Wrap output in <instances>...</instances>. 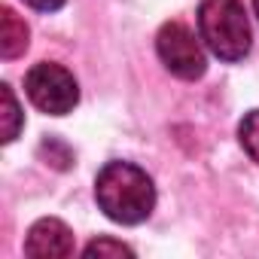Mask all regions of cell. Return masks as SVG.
<instances>
[{
    "instance_id": "obj_1",
    "label": "cell",
    "mask_w": 259,
    "mask_h": 259,
    "mask_svg": "<svg viewBox=\"0 0 259 259\" xmlns=\"http://www.w3.org/2000/svg\"><path fill=\"white\" fill-rule=\"evenodd\" d=\"M95 201L113 223L138 226L156 207V186L132 162H107L95 177Z\"/></svg>"
},
{
    "instance_id": "obj_7",
    "label": "cell",
    "mask_w": 259,
    "mask_h": 259,
    "mask_svg": "<svg viewBox=\"0 0 259 259\" xmlns=\"http://www.w3.org/2000/svg\"><path fill=\"white\" fill-rule=\"evenodd\" d=\"M0 95H4V144H13L19 138V132H22L25 116H22V107H19L16 95H13V89L7 82L0 85Z\"/></svg>"
},
{
    "instance_id": "obj_2",
    "label": "cell",
    "mask_w": 259,
    "mask_h": 259,
    "mask_svg": "<svg viewBox=\"0 0 259 259\" xmlns=\"http://www.w3.org/2000/svg\"><path fill=\"white\" fill-rule=\"evenodd\" d=\"M198 37L220 61H241L253 43L244 4L241 0H201Z\"/></svg>"
},
{
    "instance_id": "obj_11",
    "label": "cell",
    "mask_w": 259,
    "mask_h": 259,
    "mask_svg": "<svg viewBox=\"0 0 259 259\" xmlns=\"http://www.w3.org/2000/svg\"><path fill=\"white\" fill-rule=\"evenodd\" d=\"M253 10H256V16H259V0H253Z\"/></svg>"
},
{
    "instance_id": "obj_4",
    "label": "cell",
    "mask_w": 259,
    "mask_h": 259,
    "mask_svg": "<svg viewBox=\"0 0 259 259\" xmlns=\"http://www.w3.org/2000/svg\"><path fill=\"white\" fill-rule=\"evenodd\" d=\"M156 52L162 64L180 79H201L207 70V58L195 34L183 22H165L156 34Z\"/></svg>"
},
{
    "instance_id": "obj_8",
    "label": "cell",
    "mask_w": 259,
    "mask_h": 259,
    "mask_svg": "<svg viewBox=\"0 0 259 259\" xmlns=\"http://www.w3.org/2000/svg\"><path fill=\"white\" fill-rule=\"evenodd\" d=\"M238 141H241L244 153L253 162H259V110H250L241 119V125H238Z\"/></svg>"
},
{
    "instance_id": "obj_9",
    "label": "cell",
    "mask_w": 259,
    "mask_h": 259,
    "mask_svg": "<svg viewBox=\"0 0 259 259\" xmlns=\"http://www.w3.org/2000/svg\"><path fill=\"white\" fill-rule=\"evenodd\" d=\"M89 259L92 256H135V250L128 247V244H122V241H113V238H98V241H92V244H85V250H82Z\"/></svg>"
},
{
    "instance_id": "obj_5",
    "label": "cell",
    "mask_w": 259,
    "mask_h": 259,
    "mask_svg": "<svg viewBox=\"0 0 259 259\" xmlns=\"http://www.w3.org/2000/svg\"><path fill=\"white\" fill-rule=\"evenodd\" d=\"M73 247H76L73 232L55 217L37 220L25 238V253L34 259H64V256H73Z\"/></svg>"
},
{
    "instance_id": "obj_10",
    "label": "cell",
    "mask_w": 259,
    "mask_h": 259,
    "mask_svg": "<svg viewBox=\"0 0 259 259\" xmlns=\"http://www.w3.org/2000/svg\"><path fill=\"white\" fill-rule=\"evenodd\" d=\"M25 4L31 10H37V13H55V10H61L67 4V0H25Z\"/></svg>"
},
{
    "instance_id": "obj_6",
    "label": "cell",
    "mask_w": 259,
    "mask_h": 259,
    "mask_svg": "<svg viewBox=\"0 0 259 259\" xmlns=\"http://www.w3.org/2000/svg\"><path fill=\"white\" fill-rule=\"evenodd\" d=\"M25 49H28V25L16 16V10L4 7V13H0V55L10 61L19 58Z\"/></svg>"
},
{
    "instance_id": "obj_3",
    "label": "cell",
    "mask_w": 259,
    "mask_h": 259,
    "mask_svg": "<svg viewBox=\"0 0 259 259\" xmlns=\"http://www.w3.org/2000/svg\"><path fill=\"white\" fill-rule=\"evenodd\" d=\"M25 92L31 104L49 116H67L79 104V85L73 73L55 61H40L25 76Z\"/></svg>"
}]
</instances>
